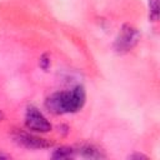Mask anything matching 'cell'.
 I'll return each instance as SVG.
<instances>
[{
    "label": "cell",
    "instance_id": "obj_1",
    "mask_svg": "<svg viewBox=\"0 0 160 160\" xmlns=\"http://www.w3.org/2000/svg\"><path fill=\"white\" fill-rule=\"evenodd\" d=\"M85 99L86 95L84 88L78 85L71 90L56 91L49 95L45 100V108L55 115L76 112L84 106Z\"/></svg>",
    "mask_w": 160,
    "mask_h": 160
},
{
    "label": "cell",
    "instance_id": "obj_2",
    "mask_svg": "<svg viewBox=\"0 0 160 160\" xmlns=\"http://www.w3.org/2000/svg\"><path fill=\"white\" fill-rule=\"evenodd\" d=\"M139 40H140L139 30L130 24H125L120 29V31L114 41V49L119 54L129 52L139 42Z\"/></svg>",
    "mask_w": 160,
    "mask_h": 160
},
{
    "label": "cell",
    "instance_id": "obj_3",
    "mask_svg": "<svg viewBox=\"0 0 160 160\" xmlns=\"http://www.w3.org/2000/svg\"><path fill=\"white\" fill-rule=\"evenodd\" d=\"M25 126L36 132H48L51 130V124L46 116L35 106H29L25 112Z\"/></svg>",
    "mask_w": 160,
    "mask_h": 160
},
{
    "label": "cell",
    "instance_id": "obj_4",
    "mask_svg": "<svg viewBox=\"0 0 160 160\" xmlns=\"http://www.w3.org/2000/svg\"><path fill=\"white\" fill-rule=\"evenodd\" d=\"M12 139L15 140L16 144H19L20 146H24L26 149H46V148L52 146L51 141H49L44 138H40V136H36V135L25 132V131H20V130H18L12 134Z\"/></svg>",
    "mask_w": 160,
    "mask_h": 160
},
{
    "label": "cell",
    "instance_id": "obj_5",
    "mask_svg": "<svg viewBox=\"0 0 160 160\" xmlns=\"http://www.w3.org/2000/svg\"><path fill=\"white\" fill-rule=\"evenodd\" d=\"M75 152L76 156H81V158H86V159H102L105 158V154L98 149L94 145H89V144H82L78 148H75Z\"/></svg>",
    "mask_w": 160,
    "mask_h": 160
},
{
    "label": "cell",
    "instance_id": "obj_6",
    "mask_svg": "<svg viewBox=\"0 0 160 160\" xmlns=\"http://www.w3.org/2000/svg\"><path fill=\"white\" fill-rule=\"evenodd\" d=\"M75 156H76L75 148H70V146H60L51 152L52 159H72Z\"/></svg>",
    "mask_w": 160,
    "mask_h": 160
},
{
    "label": "cell",
    "instance_id": "obj_7",
    "mask_svg": "<svg viewBox=\"0 0 160 160\" xmlns=\"http://www.w3.org/2000/svg\"><path fill=\"white\" fill-rule=\"evenodd\" d=\"M149 5V19L151 21H158L159 19V0H148Z\"/></svg>",
    "mask_w": 160,
    "mask_h": 160
},
{
    "label": "cell",
    "instance_id": "obj_8",
    "mask_svg": "<svg viewBox=\"0 0 160 160\" xmlns=\"http://www.w3.org/2000/svg\"><path fill=\"white\" fill-rule=\"evenodd\" d=\"M39 65H40V68H41L42 70H48V69H49V66H50V58H49L48 54H44V55L40 56V59H39Z\"/></svg>",
    "mask_w": 160,
    "mask_h": 160
},
{
    "label": "cell",
    "instance_id": "obj_9",
    "mask_svg": "<svg viewBox=\"0 0 160 160\" xmlns=\"http://www.w3.org/2000/svg\"><path fill=\"white\" fill-rule=\"evenodd\" d=\"M128 159H148V156L146 155H144V154H140V152H135V154H131V155H129L128 156Z\"/></svg>",
    "mask_w": 160,
    "mask_h": 160
},
{
    "label": "cell",
    "instance_id": "obj_10",
    "mask_svg": "<svg viewBox=\"0 0 160 160\" xmlns=\"http://www.w3.org/2000/svg\"><path fill=\"white\" fill-rule=\"evenodd\" d=\"M9 158H10V155L6 154V152H4V151L0 149V159H9Z\"/></svg>",
    "mask_w": 160,
    "mask_h": 160
},
{
    "label": "cell",
    "instance_id": "obj_11",
    "mask_svg": "<svg viewBox=\"0 0 160 160\" xmlns=\"http://www.w3.org/2000/svg\"><path fill=\"white\" fill-rule=\"evenodd\" d=\"M2 118H4V115H2V112H1V111H0V121H1V120H2Z\"/></svg>",
    "mask_w": 160,
    "mask_h": 160
}]
</instances>
